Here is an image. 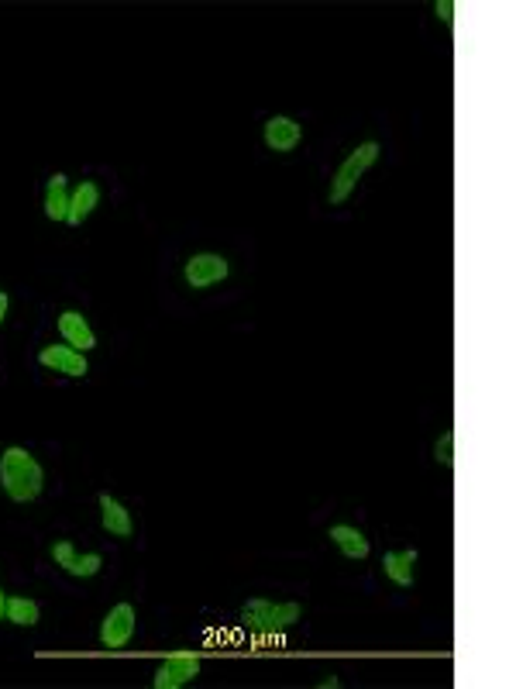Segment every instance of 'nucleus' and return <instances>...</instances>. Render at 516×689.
Returning <instances> with one entry per match:
<instances>
[{
  "label": "nucleus",
  "instance_id": "nucleus-1",
  "mask_svg": "<svg viewBox=\"0 0 516 689\" xmlns=\"http://www.w3.org/2000/svg\"><path fill=\"white\" fill-rule=\"evenodd\" d=\"M0 486L14 503H31L42 497L45 490V472L38 466V459L28 448H4L0 452Z\"/></svg>",
  "mask_w": 516,
  "mask_h": 689
},
{
  "label": "nucleus",
  "instance_id": "nucleus-2",
  "mask_svg": "<svg viewBox=\"0 0 516 689\" xmlns=\"http://www.w3.org/2000/svg\"><path fill=\"white\" fill-rule=\"evenodd\" d=\"M300 617H303L300 603H276V600H265V596L241 603V624L252 634H258V638H276V634L289 631Z\"/></svg>",
  "mask_w": 516,
  "mask_h": 689
},
{
  "label": "nucleus",
  "instance_id": "nucleus-3",
  "mask_svg": "<svg viewBox=\"0 0 516 689\" xmlns=\"http://www.w3.org/2000/svg\"><path fill=\"white\" fill-rule=\"evenodd\" d=\"M379 142H362L358 149H351L348 152V159L341 162L338 166V173H334V180H331V187H327V200H331L334 207L344 204V200L355 193L358 187V180H362L365 173L375 166V159H379Z\"/></svg>",
  "mask_w": 516,
  "mask_h": 689
},
{
  "label": "nucleus",
  "instance_id": "nucleus-4",
  "mask_svg": "<svg viewBox=\"0 0 516 689\" xmlns=\"http://www.w3.org/2000/svg\"><path fill=\"white\" fill-rule=\"evenodd\" d=\"M228 273H231V262L217 252H197L183 266V280L190 283V290H210V286L228 280Z\"/></svg>",
  "mask_w": 516,
  "mask_h": 689
},
{
  "label": "nucleus",
  "instance_id": "nucleus-5",
  "mask_svg": "<svg viewBox=\"0 0 516 689\" xmlns=\"http://www.w3.org/2000/svg\"><path fill=\"white\" fill-rule=\"evenodd\" d=\"M135 627H138V614L131 603H117V607L107 610V617L100 621V645L104 648H124L131 645L135 638Z\"/></svg>",
  "mask_w": 516,
  "mask_h": 689
},
{
  "label": "nucleus",
  "instance_id": "nucleus-6",
  "mask_svg": "<svg viewBox=\"0 0 516 689\" xmlns=\"http://www.w3.org/2000/svg\"><path fill=\"white\" fill-rule=\"evenodd\" d=\"M200 676V658L197 655H169L166 662L155 669L152 686L155 689H179Z\"/></svg>",
  "mask_w": 516,
  "mask_h": 689
},
{
  "label": "nucleus",
  "instance_id": "nucleus-7",
  "mask_svg": "<svg viewBox=\"0 0 516 689\" xmlns=\"http://www.w3.org/2000/svg\"><path fill=\"white\" fill-rule=\"evenodd\" d=\"M38 362H42L45 369H52V373L73 376V379L90 373V366H86V352H76V348H69L66 342L45 345L42 352H38Z\"/></svg>",
  "mask_w": 516,
  "mask_h": 689
},
{
  "label": "nucleus",
  "instance_id": "nucleus-8",
  "mask_svg": "<svg viewBox=\"0 0 516 689\" xmlns=\"http://www.w3.org/2000/svg\"><path fill=\"white\" fill-rule=\"evenodd\" d=\"M52 559H56L59 569H66L69 576H76V579L97 576L100 565H104V559H100L97 552H86V555L76 552L73 541H56V545H52Z\"/></svg>",
  "mask_w": 516,
  "mask_h": 689
},
{
  "label": "nucleus",
  "instance_id": "nucleus-9",
  "mask_svg": "<svg viewBox=\"0 0 516 689\" xmlns=\"http://www.w3.org/2000/svg\"><path fill=\"white\" fill-rule=\"evenodd\" d=\"M303 142V125L286 114H276V118L265 121V149L272 152H293L300 149Z\"/></svg>",
  "mask_w": 516,
  "mask_h": 689
},
{
  "label": "nucleus",
  "instance_id": "nucleus-10",
  "mask_svg": "<svg viewBox=\"0 0 516 689\" xmlns=\"http://www.w3.org/2000/svg\"><path fill=\"white\" fill-rule=\"evenodd\" d=\"M62 342L69 348H76V352H90V348H97V335H93L90 321L80 314V311H62L59 321H56Z\"/></svg>",
  "mask_w": 516,
  "mask_h": 689
},
{
  "label": "nucleus",
  "instance_id": "nucleus-11",
  "mask_svg": "<svg viewBox=\"0 0 516 689\" xmlns=\"http://www.w3.org/2000/svg\"><path fill=\"white\" fill-rule=\"evenodd\" d=\"M100 524L111 538H131L135 534V521H131V510L111 493H100Z\"/></svg>",
  "mask_w": 516,
  "mask_h": 689
},
{
  "label": "nucleus",
  "instance_id": "nucleus-12",
  "mask_svg": "<svg viewBox=\"0 0 516 689\" xmlns=\"http://www.w3.org/2000/svg\"><path fill=\"white\" fill-rule=\"evenodd\" d=\"M327 538L338 545V552L344 555V559H355V562H362L372 548L369 538H365V531L351 528V524H334V528L327 531Z\"/></svg>",
  "mask_w": 516,
  "mask_h": 689
},
{
  "label": "nucleus",
  "instance_id": "nucleus-13",
  "mask_svg": "<svg viewBox=\"0 0 516 689\" xmlns=\"http://www.w3.org/2000/svg\"><path fill=\"white\" fill-rule=\"evenodd\" d=\"M97 204H100V187L93 180H83L76 190H69L66 224H83L93 211H97Z\"/></svg>",
  "mask_w": 516,
  "mask_h": 689
},
{
  "label": "nucleus",
  "instance_id": "nucleus-14",
  "mask_svg": "<svg viewBox=\"0 0 516 689\" xmlns=\"http://www.w3.org/2000/svg\"><path fill=\"white\" fill-rule=\"evenodd\" d=\"M66 214H69V183H66V176L56 173L45 183V218L59 224V221H66Z\"/></svg>",
  "mask_w": 516,
  "mask_h": 689
},
{
  "label": "nucleus",
  "instance_id": "nucleus-15",
  "mask_svg": "<svg viewBox=\"0 0 516 689\" xmlns=\"http://www.w3.org/2000/svg\"><path fill=\"white\" fill-rule=\"evenodd\" d=\"M413 569H417V552L413 548H406V552H386V559H382V572L396 586H413Z\"/></svg>",
  "mask_w": 516,
  "mask_h": 689
},
{
  "label": "nucleus",
  "instance_id": "nucleus-16",
  "mask_svg": "<svg viewBox=\"0 0 516 689\" xmlns=\"http://www.w3.org/2000/svg\"><path fill=\"white\" fill-rule=\"evenodd\" d=\"M4 621H11V624H18V627H35L38 621H42V607H38L31 596H7Z\"/></svg>",
  "mask_w": 516,
  "mask_h": 689
},
{
  "label": "nucleus",
  "instance_id": "nucleus-17",
  "mask_svg": "<svg viewBox=\"0 0 516 689\" xmlns=\"http://www.w3.org/2000/svg\"><path fill=\"white\" fill-rule=\"evenodd\" d=\"M434 459L441 462L444 469L455 466V431H444V435L437 438V445H434Z\"/></svg>",
  "mask_w": 516,
  "mask_h": 689
},
{
  "label": "nucleus",
  "instance_id": "nucleus-18",
  "mask_svg": "<svg viewBox=\"0 0 516 689\" xmlns=\"http://www.w3.org/2000/svg\"><path fill=\"white\" fill-rule=\"evenodd\" d=\"M434 14L444 21V25H451V21H455V0H437V4H434Z\"/></svg>",
  "mask_w": 516,
  "mask_h": 689
},
{
  "label": "nucleus",
  "instance_id": "nucleus-19",
  "mask_svg": "<svg viewBox=\"0 0 516 689\" xmlns=\"http://www.w3.org/2000/svg\"><path fill=\"white\" fill-rule=\"evenodd\" d=\"M320 686H324V689H338V686H341V679H338V676H327Z\"/></svg>",
  "mask_w": 516,
  "mask_h": 689
},
{
  "label": "nucleus",
  "instance_id": "nucleus-20",
  "mask_svg": "<svg viewBox=\"0 0 516 689\" xmlns=\"http://www.w3.org/2000/svg\"><path fill=\"white\" fill-rule=\"evenodd\" d=\"M4 317H7V293L0 290V321H4Z\"/></svg>",
  "mask_w": 516,
  "mask_h": 689
},
{
  "label": "nucleus",
  "instance_id": "nucleus-21",
  "mask_svg": "<svg viewBox=\"0 0 516 689\" xmlns=\"http://www.w3.org/2000/svg\"><path fill=\"white\" fill-rule=\"evenodd\" d=\"M4 603H7V596H4V590H0V621H4Z\"/></svg>",
  "mask_w": 516,
  "mask_h": 689
}]
</instances>
